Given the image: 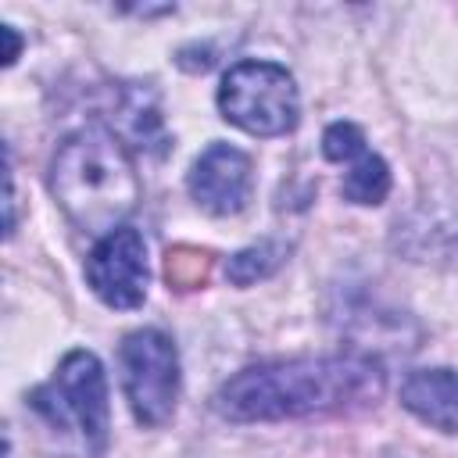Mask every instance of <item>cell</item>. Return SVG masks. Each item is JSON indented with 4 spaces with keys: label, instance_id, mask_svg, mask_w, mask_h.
Wrapping results in <instances>:
<instances>
[{
    "label": "cell",
    "instance_id": "cell-1",
    "mask_svg": "<svg viewBox=\"0 0 458 458\" xmlns=\"http://www.w3.org/2000/svg\"><path fill=\"white\" fill-rule=\"evenodd\" d=\"M383 394V365L365 354L290 358L236 372L215 394V411L229 422H276L336 415L376 404Z\"/></svg>",
    "mask_w": 458,
    "mask_h": 458
},
{
    "label": "cell",
    "instance_id": "cell-2",
    "mask_svg": "<svg viewBox=\"0 0 458 458\" xmlns=\"http://www.w3.org/2000/svg\"><path fill=\"white\" fill-rule=\"evenodd\" d=\"M50 190L72 225L107 236L122 229V218L136 208L140 175L125 143L114 132L89 125L57 147L50 161Z\"/></svg>",
    "mask_w": 458,
    "mask_h": 458
},
{
    "label": "cell",
    "instance_id": "cell-3",
    "mask_svg": "<svg viewBox=\"0 0 458 458\" xmlns=\"http://www.w3.org/2000/svg\"><path fill=\"white\" fill-rule=\"evenodd\" d=\"M218 111L250 136H283L301 114L293 75L276 61H240L222 75Z\"/></svg>",
    "mask_w": 458,
    "mask_h": 458
},
{
    "label": "cell",
    "instance_id": "cell-4",
    "mask_svg": "<svg viewBox=\"0 0 458 458\" xmlns=\"http://www.w3.org/2000/svg\"><path fill=\"white\" fill-rule=\"evenodd\" d=\"M122 386L140 426H165L179 397V354L157 329H136L118 351Z\"/></svg>",
    "mask_w": 458,
    "mask_h": 458
},
{
    "label": "cell",
    "instance_id": "cell-5",
    "mask_svg": "<svg viewBox=\"0 0 458 458\" xmlns=\"http://www.w3.org/2000/svg\"><path fill=\"white\" fill-rule=\"evenodd\" d=\"M43 394L54 397V404H36V408L47 411L50 422L61 426L72 419L93 451L107 447V379L97 354L89 351L64 354L54 383L43 386Z\"/></svg>",
    "mask_w": 458,
    "mask_h": 458
},
{
    "label": "cell",
    "instance_id": "cell-6",
    "mask_svg": "<svg viewBox=\"0 0 458 458\" xmlns=\"http://www.w3.org/2000/svg\"><path fill=\"white\" fill-rule=\"evenodd\" d=\"M86 283L107 308H140L147 297V247L129 225L97 240L86 258Z\"/></svg>",
    "mask_w": 458,
    "mask_h": 458
},
{
    "label": "cell",
    "instance_id": "cell-7",
    "mask_svg": "<svg viewBox=\"0 0 458 458\" xmlns=\"http://www.w3.org/2000/svg\"><path fill=\"white\" fill-rule=\"evenodd\" d=\"M250 157L229 143H211L190 168V193L208 215H236L250 200Z\"/></svg>",
    "mask_w": 458,
    "mask_h": 458
},
{
    "label": "cell",
    "instance_id": "cell-8",
    "mask_svg": "<svg viewBox=\"0 0 458 458\" xmlns=\"http://www.w3.org/2000/svg\"><path fill=\"white\" fill-rule=\"evenodd\" d=\"M401 404L440 433H458V372L419 369L401 383Z\"/></svg>",
    "mask_w": 458,
    "mask_h": 458
},
{
    "label": "cell",
    "instance_id": "cell-9",
    "mask_svg": "<svg viewBox=\"0 0 458 458\" xmlns=\"http://www.w3.org/2000/svg\"><path fill=\"white\" fill-rule=\"evenodd\" d=\"M111 122L136 143V147H154L165 150V132H161V114H157V97L143 86H122L114 100Z\"/></svg>",
    "mask_w": 458,
    "mask_h": 458
},
{
    "label": "cell",
    "instance_id": "cell-10",
    "mask_svg": "<svg viewBox=\"0 0 458 458\" xmlns=\"http://www.w3.org/2000/svg\"><path fill=\"white\" fill-rule=\"evenodd\" d=\"M340 190H344V197L351 204H379V200H386V193H390V168H386V161L379 154H369V150L358 154L351 161V172L344 175Z\"/></svg>",
    "mask_w": 458,
    "mask_h": 458
},
{
    "label": "cell",
    "instance_id": "cell-11",
    "mask_svg": "<svg viewBox=\"0 0 458 458\" xmlns=\"http://www.w3.org/2000/svg\"><path fill=\"white\" fill-rule=\"evenodd\" d=\"M286 243L283 240H261V243H250L243 250H236L225 265V276L236 283V286H250L258 279H268L283 261H286Z\"/></svg>",
    "mask_w": 458,
    "mask_h": 458
},
{
    "label": "cell",
    "instance_id": "cell-12",
    "mask_svg": "<svg viewBox=\"0 0 458 458\" xmlns=\"http://www.w3.org/2000/svg\"><path fill=\"white\" fill-rule=\"evenodd\" d=\"M208 272H211V254H204V250L175 247V250H168V258H165V279H168V286H175V290L204 286V283H208Z\"/></svg>",
    "mask_w": 458,
    "mask_h": 458
},
{
    "label": "cell",
    "instance_id": "cell-13",
    "mask_svg": "<svg viewBox=\"0 0 458 458\" xmlns=\"http://www.w3.org/2000/svg\"><path fill=\"white\" fill-rule=\"evenodd\" d=\"M322 154L329 161H354L358 154H365V136L358 125L351 122H333L322 136Z\"/></svg>",
    "mask_w": 458,
    "mask_h": 458
},
{
    "label": "cell",
    "instance_id": "cell-14",
    "mask_svg": "<svg viewBox=\"0 0 458 458\" xmlns=\"http://www.w3.org/2000/svg\"><path fill=\"white\" fill-rule=\"evenodd\" d=\"M4 36H7V54H4V64H14L18 50H21V39H18V32H14L11 25H4Z\"/></svg>",
    "mask_w": 458,
    "mask_h": 458
}]
</instances>
